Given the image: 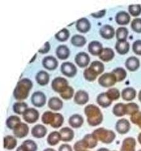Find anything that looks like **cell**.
<instances>
[{
  "instance_id": "3",
  "label": "cell",
  "mask_w": 141,
  "mask_h": 151,
  "mask_svg": "<svg viewBox=\"0 0 141 151\" xmlns=\"http://www.w3.org/2000/svg\"><path fill=\"white\" fill-rule=\"evenodd\" d=\"M105 69V65L101 61L94 60L90 64V67L84 69L83 76L88 81H94L98 75L101 74Z\"/></svg>"
},
{
  "instance_id": "7",
  "label": "cell",
  "mask_w": 141,
  "mask_h": 151,
  "mask_svg": "<svg viewBox=\"0 0 141 151\" xmlns=\"http://www.w3.org/2000/svg\"><path fill=\"white\" fill-rule=\"evenodd\" d=\"M39 112L34 108H28L23 114V119L29 124H34L39 119Z\"/></svg>"
},
{
  "instance_id": "9",
  "label": "cell",
  "mask_w": 141,
  "mask_h": 151,
  "mask_svg": "<svg viewBox=\"0 0 141 151\" xmlns=\"http://www.w3.org/2000/svg\"><path fill=\"white\" fill-rule=\"evenodd\" d=\"M47 98L45 94L40 91H37L32 94L31 96V101L33 105L36 107H42L46 103Z\"/></svg>"
},
{
  "instance_id": "26",
  "label": "cell",
  "mask_w": 141,
  "mask_h": 151,
  "mask_svg": "<svg viewBox=\"0 0 141 151\" xmlns=\"http://www.w3.org/2000/svg\"><path fill=\"white\" fill-rule=\"evenodd\" d=\"M17 145V140L14 136L6 135L3 138V147L6 150H11Z\"/></svg>"
},
{
  "instance_id": "13",
  "label": "cell",
  "mask_w": 141,
  "mask_h": 151,
  "mask_svg": "<svg viewBox=\"0 0 141 151\" xmlns=\"http://www.w3.org/2000/svg\"><path fill=\"white\" fill-rule=\"evenodd\" d=\"M42 65L48 70H54L58 68V61L55 57L53 55H47L42 59Z\"/></svg>"
},
{
  "instance_id": "17",
  "label": "cell",
  "mask_w": 141,
  "mask_h": 151,
  "mask_svg": "<svg viewBox=\"0 0 141 151\" xmlns=\"http://www.w3.org/2000/svg\"><path fill=\"white\" fill-rule=\"evenodd\" d=\"M125 67L130 71H135L140 66V60L135 56H130L125 61Z\"/></svg>"
},
{
  "instance_id": "40",
  "label": "cell",
  "mask_w": 141,
  "mask_h": 151,
  "mask_svg": "<svg viewBox=\"0 0 141 151\" xmlns=\"http://www.w3.org/2000/svg\"><path fill=\"white\" fill-rule=\"evenodd\" d=\"M112 73L115 76L117 82H121L122 81H124L126 78L127 75V73L125 69L123 68L120 67L114 69L112 70Z\"/></svg>"
},
{
  "instance_id": "45",
  "label": "cell",
  "mask_w": 141,
  "mask_h": 151,
  "mask_svg": "<svg viewBox=\"0 0 141 151\" xmlns=\"http://www.w3.org/2000/svg\"><path fill=\"white\" fill-rule=\"evenodd\" d=\"M74 90L73 88L68 86L63 92L60 93V96L61 98H63L64 100H68L73 98V96H74Z\"/></svg>"
},
{
  "instance_id": "21",
  "label": "cell",
  "mask_w": 141,
  "mask_h": 151,
  "mask_svg": "<svg viewBox=\"0 0 141 151\" xmlns=\"http://www.w3.org/2000/svg\"><path fill=\"white\" fill-rule=\"evenodd\" d=\"M60 134L61 136V140L63 142H70L74 137V132L73 129L68 127H65L59 130Z\"/></svg>"
},
{
  "instance_id": "24",
  "label": "cell",
  "mask_w": 141,
  "mask_h": 151,
  "mask_svg": "<svg viewBox=\"0 0 141 151\" xmlns=\"http://www.w3.org/2000/svg\"><path fill=\"white\" fill-rule=\"evenodd\" d=\"M35 79L37 83L41 85V86H45L49 82L50 76L45 70H41L37 73L35 76Z\"/></svg>"
},
{
  "instance_id": "20",
  "label": "cell",
  "mask_w": 141,
  "mask_h": 151,
  "mask_svg": "<svg viewBox=\"0 0 141 151\" xmlns=\"http://www.w3.org/2000/svg\"><path fill=\"white\" fill-rule=\"evenodd\" d=\"M88 51L93 55H98L99 56L103 51V45L100 42L94 40L91 41L88 45Z\"/></svg>"
},
{
  "instance_id": "51",
  "label": "cell",
  "mask_w": 141,
  "mask_h": 151,
  "mask_svg": "<svg viewBox=\"0 0 141 151\" xmlns=\"http://www.w3.org/2000/svg\"><path fill=\"white\" fill-rule=\"evenodd\" d=\"M132 50L138 55H141V40H137L132 44Z\"/></svg>"
},
{
  "instance_id": "62",
  "label": "cell",
  "mask_w": 141,
  "mask_h": 151,
  "mask_svg": "<svg viewBox=\"0 0 141 151\" xmlns=\"http://www.w3.org/2000/svg\"><path fill=\"white\" fill-rule=\"evenodd\" d=\"M86 151H90V150H86Z\"/></svg>"
},
{
  "instance_id": "4",
  "label": "cell",
  "mask_w": 141,
  "mask_h": 151,
  "mask_svg": "<svg viewBox=\"0 0 141 151\" xmlns=\"http://www.w3.org/2000/svg\"><path fill=\"white\" fill-rule=\"evenodd\" d=\"M92 134L95 136L98 140L106 144L112 143L116 138V134L114 131L102 127L95 130Z\"/></svg>"
},
{
  "instance_id": "19",
  "label": "cell",
  "mask_w": 141,
  "mask_h": 151,
  "mask_svg": "<svg viewBox=\"0 0 141 151\" xmlns=\"http://www.w3.org/2000/svg\"><path fill=\"white\" fill-rule=\"evenodd\" d=\"M100 34L105 39H111L114 37L115 32L114 27L110 25L106 24L101 27L100 29Z\"/></svg>"
},
{
  "instance_id": "2",
  "label": "cell",
  "mask_w": 141,
  "mask_h": 151,
  "mask_svg": "<svg viewBox=\"0 0 141 151\" xmlns=\"http://www.w3.org/2000/svg\"><path fill=\"white\" fill-rule=\"evenodd\" d=\"M84 113L87 117L88 124L90 126H98L103 122V113L100 108L94 104L86 105L84 108Z\"/></svg>"
},
{
  "instance_id": "59",
  "label": "cell",
  "mask_w": 141,
  "mask_h": 151,
  "mask_svg": "<svg viewBox=\"0 0 141 151\" xmlns=\"http://www.w3.org/2000/svg\"><path fill=\"white\" fill-rule=\"evenodd\" d=\"M138 98H139V100L140 101V102L141 103V90L139 91V94H138Z\"/></svg>"
},
{
  "instance_id": "1",
  "label": "cell",
  "mask_w": 141,
  "mask_h": 151,
  "mask_svg": "<svg viewBox=\"0 0 141 151\" xmlns=\"http://www.w3.org/2000/svg\"><path fill=\"white\" fill-rule=\"evenodd\" d=\"M33 87V83L30 79L23 78L18 81L13 91V96L18 101L25 100L29 95L30 91Z\"/></svg>"
},
{
  "instance_id": "39",
  "label": "cell",
  "mask_w": 141,
  "mask_h": 151,
  "mask_svg": "<svg viewBox=\"0 0 141 151\" xmlns=\"http://www.w3.org/2000/svg\"><path fill=\"white\" fill-rule=\"evenodd\" d=\"M70 42L71 44L76 46V47H83L86 43V38L83 35L76 34L74 35L71 37V39H70Z\"/></svg>"
},
{
  "instance_id": "41",
  "label": "cell",
  "mask_w": 141,
  "mask_h": 151,
  "mask_svg": "<svg viewBox=\"0 0 141 151\" xmlns=\"http://www.w3.org/2000/svg\"><path fill=\"white\" fill-rule=\"evenodd\" d=\"M125 114L132 116L139 111V107L137 103L132 102L125 104Z\"/></svg>"
},
{
  "instance_id": "61",
  "label": "cell",
  "mask_w": 141,
  "mask_h": 151,
  "mask_svg": "<svg viewBox=\"0 0 141 151\" xmlns=\"http://www.w3.org/2000/svg\"><path fill=\"white\" fill-rule=\"evenodd\" d=\"M138 151H141V149H140V150H139Z\"/></svg>"
},
{
  "instance_id": "49",
  "label": "cell",
  "mask_w": 141,
  "mask_h": 151,
  "mask_svg": "<svg viewBox=\"0 0 141 151\" xmlns=\"http://www.w3.org/2000/svg\"><path fill=\"white\" fill-rule=\"evenodd\" d=\"M74 151H86L88 149L87 145L83 139L77 141L73 147Z\"/></svg>"
},
{
  "instance_id": "22",
  "label": "cell",
  "mask_w": 141,
  "mask_h": 151,
  "mask_svg": "<svg viewBox=\"0 0 141 151\" xmlns=\"http://www.w3.org/2000/svg\"><path fill=\"white\" fill-rule=\"evenodd\" d=\"M115 21L120 25H127L130 21V16L127 12L120 11L116 14Z\"/></svg>"
},
{
  "instance_id": "15",
  "label": "cell",
  "mask_w": 141,
  "mask_h": 151,
  "mask_svg": "<svg viewBox=\"0 0 141 151\" xmlns=\"http://www.w3.org/2000/svg\"><path fill=\"white\" fill-rule=\"evenodd\" d=\"M74 101L77 105H85L89 101V94L85 91L79 90L74 94Z\"/></svg>"
},
{
  "instance_id": "27",
  "label": "cell",
  "mask_w": 141,
  "mask_h": 151,
  "mask_svg": "<svg viewBox=\"0 0 141 151\" xmlns=\"http://www.w3.org/2000/svg\"><path fill=\"white\" fill-rule=\"evenodd\" d=\"M48 106L52 110L59 111L63 108V102L58 97H52L48 101Z\"/></svg>"
},
{
  "instance_id": "14",
  "label": "cell",
  "mask_w": 141,
  "mask_h": 151,
  "mask_svg": "<svg viewBox=\"0 0 141 151\" xmlns=\"http://www.w3.org/2000/svg\"><path fill=\"white\" fill-rule=\"evenodd\" d=\"M136 144V140L134 137H127L122 142L120 151H135Z\"/></svg>"
},
{
  "instance_id": "48",
  "label": "cell",
  "mask_w": 141,
  "mask_h": 151,
  "mask_svg": "<svg viewBox=\"0 0 141 151\" xmlns=\"http://www.w3.org/2000/svg\"><path fill=\"white\" fill-rule=\"evenodd\" d=\"M131 28L135 32L141 33V18H134L131 23Z\"/></svg>"
},
{
  "instance_id": "34",
  "label": "cell",
  "mask_w": 141,
  "mask_h": 151,
  "mask_svg": "<svg viewBox=\"0 0 141 151\" xmlns=\"http://www.w3.org/2000/svg\"><path fill=\"white\" fill-rule=\"evenodd\" d=\"M21 122V119L19 116L16 115H12L9 116L6 119V125L8 129L13 130Z\"/></svg>"
},
{
  "instance_id": "12",
  "label": "cell",
  "mask_w": 141,
  "mask_h": 151,
  "mask_svg": "<svg viewBox=\"0 0 141 151\" xmlns=\"http://www.w3.org/2000/svg\"><path fill=\"white\" fill-rule=\"evenodd\" d=\"M29 132V125L25 123L21 122L18 124L16 128L13 130V134L17 138H24L28 135Z\"/></svg>"
},
{
  "instance_id": "46",
  "label": "cell",
  "mask_w": 141,
  "mask_h": 151,
  "mask_svg": "<svg viewBox=\"0 0 141 151\" xmlns=\"http://www.w3.org/2000/svg\"><path fill=\"white\" fill-rule=\"evenodd\" d=\"M129 12L133 17H137L141 14V5L138 4H130L129 6Z\"/></svg>"
},
{
  "instance_id": "56",
  "label": "cell",
  "mask_w": 141,
  "mask_h": 151,
  "mask_svg": "<svg viewBox=\"0 0 141 151\" xmlns=\"http://www.w3.org/2000/svg\"><path fill=\"white\" fill-rule=\"evenodd\" d=\"M96 151H111V150H110L109 149H108L105 147H101V148L98 149Z\"/></svg>"
},
{
  "instance_id": "32",
  "label": "cell",
  "mask_w": 141,
  "mask_h": 151,
  "mask_svg": "<svg viewBox=\"0 0 141 151\" xmlns=\"http://www.w3.org/2000/svg\"><path fill=\"white\" fill-rule=\"evenodd\" d=\"M61 140V136L60 132L58 131H53L50 132L47 138V142L49 145L54 146L58 144Z\"/></svg>"
},
{
  "instance_id": "5",
  "label": "cell",
  "mask_w": 141,
  "mask_h": 151,
  "mask_svg": "<svg viewBox=\"0 0 141 151\" xmlns=\"http://www.w3.org/2000/svg\"><path fill=\"white\" fill-rule=\"evenodd\" d=\"M115 76L111 73H106L100 76L98 78V83L104 88H109L115 84L117 83Z\"/></svg>"
},
{
  "instance_id": "54",
  "label": "cell",
  "mask_w": 141,
  "mask_h": 151,
  "mask_svg": "<svg viewBox=\"0 0 141 151\" xmlns=\"http://www.w3.org/2000/svg\"><path fill=\"white\" fill-rule=\"evenodd\" d=\"M59 151H73V150L69 144H63L59 146Z\"/></svg>"
},
{
  "instance_id": "44",
  "label": "cell",
  "mask_w": 141,
  "mask_h": 151,
  "mask_svg": "<svg viewBox=\"0 0 141 151\" xmlns=\"http://www.w3.org/2000/svg\"><path fill=\"white\" fill-rule=\"evenodd\" d=\"M54 113L51 111H46L42 115L41 120L43 124L45 125H50L53 120Z\"/></svg>"
},
{
  "instance_id": "58",
  "label": "cell",
  "mask_w": 141,
  "mask_h": 151,
  "mask_svg": "<svg viewBox=\"0 0 141 151\" xmlns=\"http://www.w3.org/2000/svg\"><path fill=\"white\" fill-rule=\"evenodd\" d=\"M43 151H56V150L53 148H47L44 149Z\"/></svg>"
},
{
  "instance_id": "29",
  "label": "cell",
  "mask_w": 141,
  "mask_h": 151,
  "mask_svg": "<svg viewBox=\"0 0 141 151\" xmlns=\"http://www.w3.org/2000/svg\"><path fill=\"white\" fill-rule=\"evenodd\" d=\"M55 54L60 59L64 60L69 58L70 55V50L65 45H59L55 50Z\"/></svg>"
},
{
  "instance_id": "8",
  "label": "cell",
  "mask_w": 141,
  "mask_h": 151,
  "mask_svg": "<svg viewBox=\"0 0 141 151\" xmlns=\"http://www.w3.org/2000/svg\"><path fill=\"white\" fill-rule=\"evenodd\" d=\"M60 70L64 75L69 78H73L77 73V68L73 63L66 61L60 65Z\"/></svg>"
},
{
  "instance_id": "33",
  "label": "cell",
  "mask_w": 141,
  "mask_h": 151,
  "mask_svg": "<svg viewBox=\"0 0 141 151\" xmlns=\"http://www.w3.org/2000/svg\"><path fill=\"white\" fill-rule=\"evenodd\" d=\"M83 140L85 142L88 149H94L98 145V139L93 134H88L84 135Z\"/></svg>"
},
{
  "instance_id": "28",
  "label": "cell",
  "mask_w": 141,
  "mask_h": 151,
  "mask_svg": "<svg viewBox=\"0 0 141 151\" xmlns=\"http://www.w3.org/2000/svg\"><path fill=\"white\" fill-rule=\"evenodd\" d=\"M96 101L98 105L103 108L109 107L112 103V101L108 96L106 92L98 94L96 98Z\"/></svg>"
},
{
  "instance_id": "30",
  "label": "cell",
  "mask_w": 141,
  "mask_h": 151,
  "mask_svg": "<svg viewBox=\"0 0 141 151\" xmlns=\"http://www.w3.org/2000/svg\"><path fill=\"white\" fill-rule=\"evenodd\" d=\"M115 48L119 54L124 55L128 53L130 49V44L127 40L117 41L115 44Z\"/></svg>"
},
{
  "instance_id": "60",
  "label": "cell",
  "mask_w": 141,
  "mask_h": 151,
  "mask_svg": "<svg viewBox=\"0 0 141 151\" xmlns=\"http://www.w3.org/2000/svg\"><path fill=\"white\" fill-rule=\"evenodd\" d=\"M36 58H37V54H35L34 55V58H33V59L30 61V63H32V62H34V60H35Z\"/></svg>"
},
{
  "instance_id": "37",
  "label": "cell",
  "mask_w": 141,
  "mask_h": 151,
  "mask_svg": "<svg viewBox=\"0 0 141 151\" xmlns=\"http://www.w3.org/2000/svg\"><path fill=\"white\" fill-rule=\"evenodd\" d=\"M115 34L117 41H125L127 39L129 31L126 27H120L117 28Z\"/></svg>"
},
{
  "instance_id": "16",
  "label": "cell",
  "mask_w": 141,
  "mask_h": 151,
  "mask_svg": "<svg viewBox=\"0 0 141 151\" xmlns=\"http://www.w3.org/2000/svg\"><path fill=\"white\" fill-rule=\"evenodd\" d=\"M47 129L46 127L41 124H37L32 127L31 130V134L33 137L37 139L43 138L46 135Z\"/></svg>"
},
{
  "instance_id": "57",
  "label": "cell",
  "mask_w": 141,
  "mask_h": 151,
  "mask_svg": "<svg viewBox=\"0 0 141 151\" xmlns=\"http://www.w3.org/2000/svg\"><path fill=\"white\" fill-rule=\"evenodd\" d=\"M137 140L139 141V144L141 145V132H140L139 134L138 135V137H137Z\"/></svg>"
},
{
  "instance_id": "52",
  "label": "cell",
  "mask_w": 141,
  "mask_h": 151,
  "mask_svg": "<svg viewBox=\"0 0 141 151\" xmlns=\"http://www.w3.org/2000/svg\"><path fill=\"white\" fill-rule=\"evenodd\" d=\"M50 49V45L49 42H46L43 45V47H41L40 49H39V52L41 54H46L47 53Z\"/></svg>"
},
{
  "instance_id": "23",
  "label": "cell",
  "mask_w": 141,
  "mask_h": 151,
  "mask_svg": "<svg viewBox=\"0 0 141 151\" xmlns=\"http://www.w3.org/2000/svg\"><path fill=\"white\" fill-rule=\"evenodd\" d=\"M137 92L132 87H127L122 91L121 96L124 100L130 101H132L135 98Z\"/></svg>"
},
{
  "instance_id": "43",
  "label": "cell",
  "mask_w": 141,
  "mask_h": 151,
  "mask_svg": "<svg viewBox=\"0 0 141 151\" xmlns=\"http://www.w3.org/2000/svg\"><path fill=\"white\" fill-rule=\"evenodd\" d=\"M106 93L112 101L119 100L121 95L120 91L116 88H110Z\"/></svg>"
},
{
  "instance_id": "35",
  "label": "cell",
  "mask_w": 141,
  "mask_h": 151,
  "mask_svg": "<svg viewBox=\"0 0 141 151\" xmlns=\"http://www.w3.org/2000/svg\"><path fill=\"white\" fill-rule=\"evenodd\" d=\"M64 116L59 113H54L53 120L50 125L54 129H58L63 125L64 123Z\"/></svg>"
},
{
  "instance_id": "42",
  "label": "cell",
  "mask_w": 141,
  "mask_h": 151,
  "mask_svg": "<svg viewBox=\"0 0 141 151\" xmlns=\"http://www.w3.org/2000/svg\"><path fill=\"white\" fill-rule=\"evenodd\" d=\"M69 35H70L69 31L66 28H63V29H61L58 33H56L55 35V39L59 41L64 42L69 39Z\"/></svg>"
},
{
  "instance_id": "10",
  "label": "cell",
  "mask_w": 141,
  "mask_h": 151,
  "mask_svg": "<svg viewBox=\"0 0 141 151\" xmlns=\"http://www.w3.org/2000/svg\"><path fill=\"white\" fill-rule=\"evenodd\" d=\"M130 123L126 119H121L117 122L115 129L119 134L124 135L127 134L130 129Z\"/></svg>"
},
{
  "instance_id": "6",
  "label": "cell",
  "mask_w": 141,
  "mask_h": 151,
  "mask_svg": "<svg viewBox=\"0 0 141 151\" xmlns=\"http://www.w3.org/2000/svg\"><path fill=\"white\" fill-rule=\"evenodd\" d=\"M68 86L69 84L68 80L60 76L55 78L52 81L51 83V86L53 90L55 92L59 93V94L63 92Z\"/></svg>"
},
{
  "instance_id": "38",
  "label": "cell",
  "mask_w": 141,
  "mask_h": 151,
  "mask_svg": "<svg viewBox=\"0 0 141 151\" xmlns=\"http://www.w3.org/2000/svg\"><path fill=\"white\" fill-rule=\"evenodd\" d=\"M125 104L123 103H117L113 107L112 112L117 117H121L124 116L125 114Z\"/></svg>"
},
{
  "instance_id": "55",
  "label": "cell",
  "mask_w": 141,
  "mask_h": 151,
  "mask_svg": "<svg viewBox=\"0 0 141 151\" xmlns=\"http://www.w3.org/2000/svg\"><path fill=\"white\" fill-rule=\"evenodd\" d=\"M16 151H29V150H28V149L24 145L22 144L20 146H18Z\"/></svg>"
},
{
  "instance_id": "50",
  "label": "cell",
  "mask_w": 141,
  "mask_h": 151,
  "mask_svg": "<svg viewBox=\"0 0 141 151\" xmlns=\"http://www.w3.org/2000/svg\"><path fill=\"white\" fill-rule=\"evenodd\" d=\"M130 120L132 124L137 125L141 129V111H139L130 116Z\"/></svg>"
},
{
  "instance_id": "36",
  "label": "cell",
  "mask_w": 141,
  "mask_h": 151,
  "mask_svg": "<svg viewBox=\"0 0 141 151\" xmlns=\"http://www.w3.org/2000/svg\"><path fill=\"white\" fill-rule=\"evenodd\" d=\"M28 108L27 103L23 101H17L13 104V110L18 115H23Z\"/></svg>"
},
{
  "instance_id": "11",
  "label": "cell",
  "mask_w": 141,
  "mask_h": 151,
  "mask_svg": "<svg viewBox=\"0 0 141 151\" xmlns=\"http://www.w3.org/2000/svg\"><path fill=\"white\" fill-rule=\"evenodd\" d=\"M74 60L79 67L83 68L88 65L90 62V58L85 52H80L75 56Z\"/></svg>"
},
{
  "instance_id": "53",
  "label": "cell",
  "mask_w": 141,
  "mask_h": 151,
  "mask_svg": "<svg viewBox=\"0 0 141 151\" xmlns=\"http://www.w3.org/2000/svg\"><path fill=\"white\" fill-rule=\"evenodd\" d=\"M106 12V10L105 9H102V10H100L99 12H97L95 13H93L91 14V15L94 17V18H100L104 17L105 15Z\"/></svg>"
},
{
  "instance_id": "31",
  "label": "cell",
  "mask_w": 141,
  "mask_h": 151,
  "mask_svg": "<svg viewBox=\"0 0 141 151\" xmlns=\"http://www.w3.org/2000/svg\"><path fill=\"white\" fill-rule=\"evenodd\" d=\"M115 56V52L114 50L109 47L103 48L102 52L99 55V58L104 62H109L114 59Z\"/></svg>"
},
{
  "instance_id": "18",
  "label": "cell",
  "mask_w": 141,
  "mask_h": 151,
  "mask_svg": "<svg viewBox=\"0 0 141 151\" xmlns=\"http://www.w3.org/2000/svg\"><path fill=\"white\" fill-rule=\"evenodd\" d=\"M76 28L79 32L86 33L90 30L91 23L86 18H81L77 20Z\"/></svg>"
},
{
  "instance_id": "47",
  "label": "cell",
  "mask_w": 141,
  "mask_h": 151,
  "mask_svg": "<svg viewBox=\"0 0 141 151\" xmlns=\"http://www.w3.org/2000/svg\"><path fill=\"white\" fill-rule=\"evenodd\" d=\"M22 144L24 145L29 151H37L38 149L37 144L35 141L30 139H27L23 142Z\"/></svg>"
},
{
  "instance_id": "25",
  "label": "cell",
  "mask_w": 141,
  "mask_h": 151,
  "mask_svg": "<svg viewBox=\"0 0 141 151\" xmlns=\"http://www.w3.org/2000/svg\"><path fill=\"white\" fill-rule=\"evenodd\" d=\"M84 123L83 117L79 114H74L69 119V124L70 126L74 129H78L83 125Z\"/></svg>"
}]
</instances>
